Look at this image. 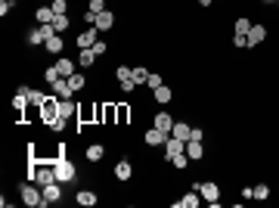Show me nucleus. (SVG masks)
I'll use <instances>...</instances> for the list:
<instances>
[{"label": "nucleus", "instance_id": "1", "mask_svg": "<svg viewBox=\"0 0 279 208\" xmlns=\"http://www.w3.org/2000/svg\"><path fill=\"white\" fill-rule=\"evenodd\" d=\"M19 196H22V205H28V208H44L47 202H44V193H40V187L35 184H22L19 187Z\"/></svg>", "mask_w": 279, "mask_h": 208}, {"label": "nucleus", "instance_id": "2", "mask_svg": "<svg viewBox=\"0 0 279 208\" xmlns=\"http://www.w3.org/2000/svg\"><path fill=\"white\" fill-rule=\"evenodd\" d=\"M53 165H56V180H59V184H72V180L78 177V168H74V162H69L65 155H62V159H56Z\"/></svg>", "mask_w": 279, "mask_h": 208}, {"label": "nucleus", "instance_id": "3", "mask_svg": "<svg viewBox=\"0 0 279 208\" xmlns=\"http://www.w3.org/2000/svg\"><path fill=\"white\" fill-rule=\"evenodd\" d=\"M53 35H56L53 25H37V28H31L28 35H25V40H28L31 47H44V40H47V38H53Z\"/></svg>", "mask_w": 279, "mask_h": 208}, {"label": "nucleus", "instance_id": "4", "mask_svg": "<svg viewBox=\"0 0 279 208\" xmlns=\"http://www.w3.org/2000/svg\"><path fill=\"white\" fill-rule=\"evenodd\" d=\"M192 189H199V196L205 202H217L221 199V184L217 180H202V184H192Z\"/></svg>", "mask_w": 279, "mask_h": 208}, {"label": "nucleus", "instance_id": "5", "mask_svg": "<svg viewBox=\"0 0 279 208\" xmlns=\"http://www.w3.org/2000/svg\"><path fill=\"white\" fill-rule=\"evenodd\" d=\"M99 35H103V31H99L96 25H87V28L78 35V50H90V47L99 40Z\"/></svg>", "mask_w": 279, "mask_h": 208}, {"label": "nucleus", "instance_id": "6", "mask_svg": "<svg viewBox=\"0 0 279 208\" xmlns=\"http://www.w3.org/2000/svg\"><path fill=\"white\" fill-rule=\"evenodd\" d=\"M167 137H171V134H165V131H162V128H155V124H152L146 134H143L146 146H165V140H167Z\"/></svg>", "mask_w": 279, "mask_h": 208}, {"label": "nucleus", "instance_id": "7", "mask_svg": "<svg viewBox=\"0 0 279 208\" xmlns=\"http://www.w3.org/2000/svg\"><path fill=\"white\" fill-rule=\"evenodd\" d=\"M40 193H44V202L47 205H56L59 199H62V187H59V180H53V184L40 187Z\"/></svg>", "mask_w": 279, "mask_h": 208}, {"label": "nucleus", "instance_id": "8", "mask_svg": "<svg viewBox=\"0 0 279 208\" xmlns=\"http://www.w3.org/2000/svg\"><path fill=\"white\" fill-rule=\"evenodd\" d=\"M267 40V25H251V31H248V50H255L258 44H264Z\"/></svg>", "mask_w": 279, "mask_h": 208}, {"label": "nucleus", "instance_id": "9", "mask_svg": "<svg viewBox=\"0 0 279 208\" xmlns=\"http://www.w3.org/2000/svg\"><path fill=\"white\" fill-rule=\"evenodd\" d=\"M186 155L192 162H202L205 159V140H186Z\"/></svg>", "mask_w": 279, "mask_h": 208}, {"label": "nucleus", "instance_id": "10", "mask_svg": "<svg viewBox=\"0 0 279 208\" xmlns=\"http://www.w3.org/2000/svg\"><path fill=\"white\" fill-rule=\"evenodd\" d=\"M183 149H186V140H177V137L171 134V137H167V140H165V159H167V162H171V159H174V155H177V152H183Z\"/></svg>", "mask_w": 279, "mask_h": 208}, {"label": "nucleus", "instance_id": "11", "mask_svg": "<svg viewBox=\"0 0 279 208\" xmlns=\"http://www.w3.org/2000/svg\"><path fill=\"white\" fill-rule=\"evenodd\" d=\"M177 208H199L202 205V196H199V189H189V193H183L180 199L174 202Z\"/></svg>", "mask_w": 279, "mask_h": 208}, {"label": "nucleus", "instance_id": "12", "mask_svg": "<svg viewBox=\"0 0 279 208\" xmlns=\"http://www.w3.org/2000/svg\"><path fill=\"white\" fill-rule=\"evenodd\" d=\"M96 28L103 31V35H106V31H112V28H115V13H112V10L96 13Z\"/></svg>", "mask_w": 279, "mask_h": 208}, {"label": "nucleus", "instance_id": "13", "mask_svg": "<svg viewBox=\"0 0 279 208\" xmlns=\"http://www.w3.org/2000/svg\"><path fill=\"white\" fill-rule=\"evenodd\" d=\"M62 50H65V40H62V35H53V38H47V40H44V53L62 56Z\"/></svg>", "mask_w": 279, "mask_h": 208}, {"label": "nucleus", "instance_id": "14", "mask_svg": "<svg viewBox=\"0 0 279 208\" xmlns=\"http://www.w3.org/2000/svg\"><path fill=\"white\" fill-rule=\"evenodd\" d=\"M152 99H155L158 106H167V103H174V90L167 87V84H162V87L152 90Z\"/></svg>", "mask_w": 279, "mask_h": 208}, {"label": "nucleus", "instance_id": "15", "mask_svg": "<svg viewBox=\"0 0 279 208\" xmlns=\"http://www.w3.org/2000/svg\"><path fill=\"white\" fill-rule=\"evenodd\" d=\"M53 87V94L59 96V99H72L74 96V90H72V84H69V78H59L56 84H50Z\"/></svg>", "mask_w": 279, "mask_h": 208}, {"label": "nucleus", "instance_id": "16", "mask_svg": "<svg viewBox=\"0 0 279 208\" xmlns=\"http://www.w3.org/2000/svg\"><path fill=\"white\" fill-rule=\"evenodd\" d=\"M74 69H78V62L69 59V56H59L56 59V72L62 75V78H69V75H74Z\"/></svg>", "mask_w": 279, "mask_h": 208}, {"label": "nucleus", "instance_id": "17", "mask_svg": "<svg viewBox=\"0 0 279 208\" xmlns=\"http://www.w3.org/2000/svg\"><path fill=\"white\" fill-rule=\"evenodd\" d=\"M115 177H118V180H130V177H133V165H130V159L115 162Z\"/></svg>", "mask_w": 279, "mask_h": 208}, {"label": "nucleus", "instance_id": "18", "mask_svg": "<svg viewBox=\"0 0 279 208\" xmlns=\"http://www.w3.org/2000/svg\"><path fill=\"white\" fill-rule=\"evenodd\" d=\"M74 202H78V205H84V208H93V205L99 202V196L93 193V189H78V196H74Z\"/></svg>", "mask_w": 279, "mask_h": 208}, {"label": "nucleus", "instance_id": "19", "mask_svg": "<svg viewBox=\"0 0 279 208\" xmlns=\"http://www.w3.org/2000/svg\"><path fill=\"white\" fill-rule=\"evenodd\" d=\"M152 124H155V128H162L165 134H171V128H174V115H171V112H158L155 118H152Z\"/></svg>", "mask_w": 279, "mask_h": 208}, {"label": "nucleus", "instance_id": "20", "mask_svg": "<svg viewBox=\"0 0 279 208\" xmlns=\"http://www.w3.org/2000/svg\"><path fill=\"white\" fill-rule=\"evenodd\" d=\"M251 25H255V22H251V19H248V16H239V19H236V22H233V35H245V38H248V31H251Z\"/></svg>", "mask_w": 279, "mask_h": 208}, {"label": "nucleus", "instance_id": "21", "mask_svg": "<svg viewBox=\"0 0 279 208\" xmlns=\"http://www.w3.org/2000/svg\"><path fill=\"white\" fill-rule=\"evenodd\" d=\"M103 155H106V146L103 143H90L87 146V162L96 165V162H103Z\"/></svg>", "mask_w": 279, "mask_h": 208}, {"label": "nucleus", "instance_id": "22", "mask_svg": "<svg viewBox=\"0 0 279 208\" xmlns=\"http://www.w3.org/2000/svg\"><path fill=\"white\" fill-rule=\"evenodd\" d=\"M35 19H37V25H50L56 19V13H53V6H37V13H35Z\"/></svg>", "mask_w": 279, "mask_h": 208}, {"label": "nucleus", "instance_id": "23", "mask_svg": "<svg viewBox=\"0 0 279 208\" xmlns=\"http://www.w3.org/2000/svg\"><path fill=\"white\" fill-rule=\"evenodd\" d=\"M171 134H174L177 140H189V137H192V128H189V124H186V121H174Z\"/></svg>", "mask_w": 279, "mask_h": 208}, {"label": "nucleus", "instance_id": "24", "mask_svg": "<svg viewBox=\"0 0 279 208\" xmlns=\"http://www.w3.org/2000/svg\"><path fill=\"white\" fill-rule=\"evenodd\" d=\"M59 115H62V118H72V115H78V106H74V99H59Z\"/></svg>", "mask_w": 279, "mask_h": 208}, {"label": "nucleus", "instance_id": "25", "mask_svg": "<svg viewBox=\"0 0 279 208\" xmlns=\"http://www.w3.org/2000/svg\"><path fill=\"white\" fill-rule=\"evenodd\" d=\"M93 62H96V53H93V50H81V53H78V65H81V69H93Z\"/></svg>", "mask_w": 279, "mask_h": 208}, {"label": "nucleus", "instance_id": "26", "mask_svg": "<svg viewBox=\"0 0 279 208\" xmlns=\"http://www.w3.org/2000/svg\"><path fill=\"white\" fill-rule=\"evenodd\" d=\"M146 81H149V69H146V65H133V84H146Z\"/></svg>", "mask_w": 279, "mask_h": 208}, {"label": "nucleus", "instance_id": "27", "mask_svg": "<svg viewBox=\"0 0 279 208\" xmlns=\"http://www.w3.org/2000/svg\"><path fill=\"white\" fill-rule=\"evenodd\" d=\"M50 25H53V28H56V35H62V31H69L72 19H69V13H65V16H56V19L50 22Z\"/></svg>", "mask_w": 279, "mask_h": 208}, {"label": "nucleus", "instance_id": "28", "mask_svg": "<svg viewBox=\"0 0 279 208\" xmlns=\"http://www.w3.org/2000/svg\"><path fill=\"white\" fill-rule=\"evenodd\" d=\"M69 84H72V90H74V94H78V90H84V87H87V78L74 72V75H69Z\"/></svg>", "mask_w": 279, "mask_h": 208}, {"label": "nucleus", "instance_id": "29", "mask_svg": "<svg viewBox=\"0 0 279 208\" xmlns=\"http://www.w3.org/2000/svg\"><path fill=\"white\" fill-rule=\"evenodd\" d=\"M189 162H192V159H189V155H186V149H183V152H177L174 159H171V165H174L177 171H183V168H186V165H189Z\"/></svg>", "mask_w": 279, "mask_h": 208}, {"label": "nucleus", "instance_id": "30", "mask_svg": "<svg viewBox=\"0 0 279 208\" xmlns=\"http://www.w3.org/2000/svg\"><path fill=\"white\" fill-rule=\"evenodd\" d=\"M115 112H118V124H128L130 121V106H115Z\"/></svg>", "mask_w": 279, "mask_h": 208}, {"label": "nucleus", "instance_id": "31", "mask_svg": "<svg viewBox=\"0 0 279 208\" xmlns=\"http://www.w3.org/2000/svg\"><path fill=\"white\" fill-rule=\"evenodd\" d=\"M50 124V131H56V134H62V131H65V124H69V118H62V115H56V118L53 121H47Z\"/></svg>", "mask_w": 279, "mask_h": 208}, {"label": "nucleus", "instance_id": "32", "mask_svg": "<svg viewBox=\"0 0 279 208\" xmlns=\"http://www.w3.org/2000/svg\"><path fill=\"white\" fill-rule=\"evenodd\" d=\"M251 189H255V199H258V202L270 199V187H267V184H258V187H251Z\"/></svg>", "mask_w": 279, "mask_h": 208}, {"label": "nucleus", "instance_id": "33", "mask_svg": "<svg viewBox=\"0 0 279 208\" xmlns=\"http://www.w3.org/2000/svg\"><path fill=\"white\" fill-rule=\"evenodd\" d=\"M162 84H165V81H162V75H158V72H149L146 87H149V90H155V87H162Z\"/></svg>", "mask_w": 279, "mask_h": 208}, {"label": "nucleus", "instance_id": "34", "mask_svg": "<svg viewBox=\"0 0 279 208\" xmlns=\"http://www.w3.org/2000/svg\"><path fill=\"white\" fill-rule=\"evenodd\" d=\"M50 6H53V13H56V16H65V13H69V0H53Z\"/></svg>", "mask_w": 279, "mask_h": 208}, {"label": "nucleus", "instance_id": "35", "mask_svg": "<svg viewBox=\"0 0 279 208\" xmlns=\"http://www.w3.org/2000/svg\"><path fill=\"white\" fill-rule=\"evenodd\" d=\"M115 78H118V81H128V78H133V69H128V65H118V69H115Z\"/></svg>", "mask_w": 279, "mask_h": 208}, {"label": "nucleus", "instance_id": "36", "mask_svg": "<svg viewBox=\"0 0 279 208\" xmlns=\"http://www.w3.org/2000/svg\"><path fill=\"white\" fill-rule=\"evenodd\" d=\"M59 78H62V75H59V72H56V65H50V69L44 72V81H47V84H56V81H59Z\"/></svg>", "mask_w": 279, "mask_h": 208}, {"label": "nucleus", "instance_id": "37", "mask_svg": "<svg viewBox=\"0 0 279 208\" xmlns=\"http://www.w3.org/2000/svg\"><path fill=\"white\" fill-rule=\"evenodd\" d=\"M90 50H93L96 56H106V53H109V47H106V40H103V38H99V40H96V44H93Z\"/></svg>", "mask_w": 279, "mask_h": 208}, {"label": "nucleus", "instance_id": "38", "mask_svg": "<svg viewBox=\"0 0 279 208\" xmlns=\"http://www.w3.org/2000/svg\"><path fill=\"white\" fill-rule=\"evenodd\" d=\"M118 87H121V94H133V90H137L133 78H128V81H118Z\"/></svg>", "mask_w": 279, "mask_h": 208}, {"label": "nucleus", "instance_id": "39", "mask_svg": "<svg viewBox=\"0 0 279 208\" xmlns=\"http://www.w3.org/2000/svg\"><path fill=\"white\" fill-rule=\"evenodd\" d=\"M28 99H31V106H40V103H44V94H40V90H35V87H31V94H28Z\"/></svg>", "mask_w": 279, "mask_h": 208}, {"label": "nucleus", "instance_id": "40", "mask_svg": "<svg viewBox=\"0 0 279 208\" xmlns=\"http://www.w3.org/2000/svg\"><path fill=\"white\" fill-rule=\"evenodd\" d=\"M87 10H93V13H103V10H106V0H90V3H87Z\"/></svg>", "mask_w": 279, "mask_h": 208}, {"label": "nucleus", "instance_id": "41", "mask_svg": "<svg viewBox=\"0 0 279 208\" xmlns=\"http://www.w3.org/2000/svg\"><path fill=\"white\" fill-rule=\"evenodd\" d=\"M233 47L245 50V47H248V38H245V35H233Z\"/></svg>", "mask_w": 279, "mask_h": 208}, {"label": "nucleus", "instance_id": "42", "mask_svg": "<svg viewBox=\"0 0 279 208\" xmlns=\"http://www.w3.org/2000/svg\"><path fill=\"white\" fill-rule=\"evenodd\" d=\"M13 10V0H0V16H6Z\"/></svg>", "mask_w": 279, "mask_h": 208}, {"label": "nucleus", "instance_id": "43", "mask_svg": "<svg viewBox=\"0 0 279 208\" xmlns=\"http://www.w3.org/2000/svg\"><path fill=\"white\" fill-rule=\"evenodd\" d=\"M84 22H87V25H96V13L87 10V13H84Z\"/></svg>", "mask_w": 279, "mask_h": 208}, {"label": "nucleus", "instance_id": "44", "mask_svg": "<svg viewBox=\"0 0 279 208\" xmlns=\"http://www.w3.org/2000/svg\"><path fill=\"white\" fill-rule=\"evenodd\" d=\"M189 140H205V131H202V128H192V137Z\"/></svg>", "mask_w": 279, "mask_h": 208}, {"label": "nucleus", "instance_id": "45", "mask_svg": "<svg viewBox=\"0 0 279 208\" xmlns=\"http://www.w3.org/2000/svg\"><path fill=\"white\" fill-rule=\"evenodd\" d=\"M199 3H202V6H205V10H208V6H211V3H214V0H199Z\"/></svg>", "mask_w": 279, "mask_h": 208}, {"label": "nucleus", "instance_id": "46", "mask_svg": "<svg viewBox=\"0 0 279 208\" xmlns=\"http://www.w3.org/2000/svg\"><path fill=\"white\" fill-rule=\"evenodd\" d=\"M264 3H276V0H264Z\"/></svg>", "mask_w": 279, "mask_h": 208}, {"label": "nucleus", "instance_id": "47", "mask_svg": "<svg viewBox=\"0 0 279 208\" xmlns=\"http://www.w3.org/2000/svg\"><path fill=\"white\" fill-rule=\"evenodd\" d=\"M276 6H279V0H276Z\"/></svg>", "mask_w": 279, "mask_h": 208}]
</instances>
